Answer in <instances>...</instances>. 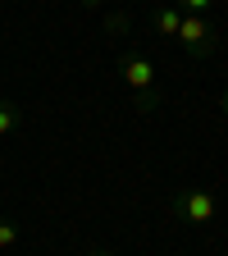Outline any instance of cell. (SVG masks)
I'll use <instances>...</instances> for the list:
<instances>
[{
	"label": "cell",
	"instance_id": "7a4b0ae2",
	"mask_svg": "<svg viewBox=\"0 0 228 256\" xmlns=\"http://www.w3.org/2000/svg\"><path fill=\"white\" fill-rule=\"evenodd\" d=\"M169 206H174V220L192 224V229H201V224H210V220L219 215L215 192H210V188H201V183H183V188H174Z\"/></svg>",
	"mask_w": 228,
	"mask_h": 256
},
{
	"label": "cell",
	"instance_id": "ba28073f",
	"mask_svg": "<svg viewBox=\"0 0 228 256\" xmlns=\"http://www.w3.org/2000/svg\"><path fill=\"white\" fill-rule=\"evenodd\" d=\"M82 256H114L110 247H91V252H82Z\"/></svg>",
	"mask_w": 228,
	"mask_h": 256
},
{
	"label": "cell",
	"instance_id": "9c48e42d",
	"mask_svg": "<svg viewBox=\"0 0 228 256\" xmlns=\"http://www.w3.org/2000/svg\"><path fill=\"white\" fill-rule=\"evenodd\" d=\"M219 106H224V114H228V87H224V96H219Z\"/></svg>",
	"mask_w": 228,
	"mask_h": 256
},
{
	"label": "cell",
	"instance_id": "6da1fadb",
	"mask_svg": "<svg viewBox=\"0 0 228 256\" xmlns=\"http://www.w3.org/2000/svg\"><path fill=\"white\" fill-rule=\"evenodd\" d=\"M119 74H123L128 92H133L137 110H155V106H160V78H155L151 55H142V50H133V46H128V50L119 55Z\"/></svg>",
	"mask_w": 228,
	"mask_h": 256
},
{
	"label": "cell",
	"instance_id": "3957f363",
	"mask_svg": "<svg viewBox=\"0 0 228 256\" xmlns=\"http://www.w3.org/2000/svg\"><path fill=\"white\" fill-rule=\"evenodd\" d=\"M192 60H210L215 50H219V37H215V28H210V18L206 14H183V23H178V37H174Z\"/></svg>",
	"mask_w": 228,
	"mask_h": 256
},
{
	"label": "cell",
	"instance_id": "5b68a950",
	"mask_svg": "<svg viewBox=\"0 0 228 256\" xmlns=\"http://www.w3.org/2000/svg\"><path fill=\"white\" fill-rule=\"evenodd\" d=\"M18 119H23V110L14 101H0V138H9L14 128H18Z\"/></svg>",
	"mask_w": 228,
	"mask_h": 256
},
{
	"label": "cell",
	"instance_id": "8992f818",
	"mask_svg": "<svg viewBox=\"0 0 228 256\" xmlns=\"http://www.w3.org/2000/svg\"><path fill=\"white\" fill-rule=\"evenodd\" d=\"M18 238H23V234H18V224H14V220H0V252H14Z\"/></svg>",
	"mask_w": 228,
	"mask_h": 256
},
{
	"label": "cell",
	"instance_id": "52a82bcc",
	"mask_svg": "<svg viewBox=\"0 0 228 256\" xmlns=\"http://www.w3.org/2000/svg\"><path fill=\"white\" fill-rule=\"evenodd\" d=\"M210 5H215V0H174V10H178V14H206Z\"/></svg>",
	"mask_w": 228,
	"mask_h": 256
},
{
	"label": "cell",
	"instance_id": "277c9868",
	"mask_svg": "<svg viewBox=\"0 0 228 256\" xmlns=\"http://www.w3.org/2000/svg\"><path fill=\"white\" fill-rule=\"evenodd\" d=\"M178 23H183V14L174 10V5H155L151 10V28H155V37H178Z\"/></svg>",
	"mask_w": 228,
	"mask_h": 256
}]
</instances>
